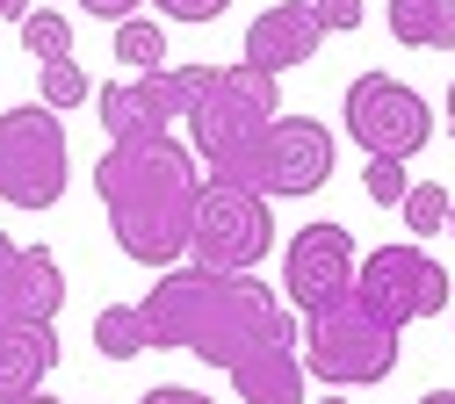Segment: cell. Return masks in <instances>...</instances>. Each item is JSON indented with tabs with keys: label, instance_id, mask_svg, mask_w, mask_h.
Here are the masks:
<instances>
[{
	"label": "cell",
	"instance_id": "7",
	"mask_svg": "<svg viewBox=\"0 0 455 404\" xmlns=\"http://www.w3.org/2000/svg\"><path fill=\"white\" fill-rule=\"evenodd\" d=\"M66 181H73V159H66V123L59 115L44 101L0 115V202L51 210V202H66Z\"/></svg>",
	"mask_w": 455,
	"mask_h": 404
},
{
	"label": "cell",
	"instance_id": "23",
	"mask_svg": "<svg viewBox=\"0 0 455 404\" xmlns=\"http://www.w3.org/2000/svg\"><path fill=\"white\" fill-rule=\"evenodd\" d=\"M311 15L325 36H347V29H362V0H311Z\"/></svg>",
	"mask_w": 455,
	"mask_h": 404
},
{
	"label": "cell",
	"instance_id": "5",
	"mask_svg": "<svg viewBox=\"0 0 455 404\" xmlns=\"http://www.w3.org/2000/svg\"><path fill=\"white\" fill-rule=\"evenodd\" d=\"M275 246V217L267 195L224 181V173H203V195H196V224H188V267L210 274H253V260H267Z\"/></svg>",
	"mask_w": 455,
	"mask_h": 404
},
{
	"label": "cell",
	"instance_id": "18",
	"mask_svg": "<svg viewBox=\"0 0 455 404\" xmlns=\"http://www.w3.org/2000/svg\"><path fill=\"white\" fill-rule=\"evenodd\" d=\"M36 101H44L51 115H66V108L94 101V80L73 66V58H44V73H36Z\"/></svg>",
	"mask_w": 455,
	"mask_h": 404
},
{
	"label": "cell",
	"instance_id": "3",
	"mask_svg": "<svg viewBox=\"0 0 455 404\" xmlns=\"http://www.w3.org/2000/svg\"><path fill=\"white\" fill-rule=\"evenodd\" d=\"M397 346H405V325H390L376 304H362L355 289H339L332 304H318L304 318L297 354H304V376L355 390V383H383L397 368Z\"/></svg>",
	"mask_w": 455,
	"mask_h": 404
},
{
	"label": "cell",
	"instance_id": "33",
	"mask_svg": "<svg viewBox=\"0 0 455 404\" xmlns=\"http://www.w3.org/2000/svg\"><path fill=\"white\" fill-rule=\"evenodd\" d=\"M325 404H347V397H325Z\"/></svg>",
	"mask_w": 455,
	"mask_h": 404
},
{
	"label": "cell",
	"instance_id": "34",
	"mask_svg": "<svg viewBox=\"0 0 455 404\" xmlns=\"http://www.w3.org/2000/svg\"><path fill=\"white\" fill-rule=\"evenodd\" d=\"M51 8H59V0H51Z\"/></svg>",
	"mask_w": 455,
	"mask_h": 404
},
{
	"label": "cell",
	"instance_id": "20",
	"mask_svg": "<svg viewBox=\"0 0 455 404\" xmlns=\"http://www.w3.org/2000/svg\"><path fill=\"white\" fill-rule=\"evenodd\" d=\"M22 44L36 51V66H44V58H73V22H66V8H51V0L29 8V15H22Z\"/></svg>",
	"mask_w": 455,
	"mask_h": 404
},
{
	"label": "cell",
	"instance_id": "24",
	"mask_svg": "<svg viewBox=\"0 0 455 404\" xmlns=\"http://www.w3.org/2000/svg\"><path fill=\"white\" fill-rule=\"evenodd\" d=\"M152 8H159V15H174V22H217L232 0H152Z\"/></svg>",
	"mask_w": 455,
	"mask_h": 404
},
{
	"label": "cell",
	"instance_id": "12",
	"mask_svg": "<svg viewBox=\"0 0 455 404\" xmlns=\"http://www.w3.org/2000/svg\"><path fill=\"white\" fill-rule=\"evenodd\" d=\"M66 311V267L51 246H22L8 267H0V325L8 318H59Z\"/></svg>",
	"mask_w": 455,
	"mask_h": 404
},
{
	"label": "cell",
	"instance_id": "1",
	"mask_svg": "<svg viewBox=\"0 0 455 404\" xmlns=\"http://www.w3.org/2000/svg\"><path fill=\"white\" fill-rule=\"evenodd\" d=\"M145 354L152 346H181V354L210 361L217 376H232L246 404H304V354H297V318L253 274H210V267H166L145 304Z\"/></svg>",
	"mask_w": 455,
	"mask_h": 404
},
{
	"label": "cell",
	"instance_id": "10",
	"mask_svg": "<svg viewBox=\"0 0 455 404\" xmlns=\"http://www.w3.org/2000/svg\"><path fill=\"white\" fill-rule=\"evenodd\" d=\"M355 260H362V246L347 239V224H304L290 239V260H282V289H290L297 318L332 304L339 289H355Z\"/></svg>",
	"mask_w": 455,
	"mask_h": 404
},
{
	"label": "cell",
	"instance_id": "25",
	"mask_svg": "<svg viewBox=\"0 0 455 404\" xmlns=\"http://www.w3.org/2000/svg\"><path fill=\"white\" fill-rule=\"evenodd\" d=\"M80 8H87L94 22H124V15H138V0H80Z\"/></svg>",
	"mask_w": 455,
	"mask_h": 404
},
{
	"label": "cell",
	"instance_id": "15",
	"mask_svg": "<svg viewBox=\"0 0 455 404\" xmlns=\"http://www.w3.org/2000/svg\"><path fill=\"white\" fill-rule=\"evenodd\" d=\"M390 36L419 51H455V0H390Z\"/></svg>",
	"mask_w": 455,
	"mask_h": 404
},
{
	"label": "cell",
	"instance_id": "22",
	"mask_svg": "<svg viewBox=\"0 0 455 404\" xmlns=\"http://www.w3.org/2000/svg\"><path fill=\"white\" fill-rule=\"evenodd\" d=\"M362 188H369L376 210H397L405 188H412V181H405V159H369V166H362Z\"/></svg>",
	"mask_w": 455,
	"mask_h": 404
},
{
	"label": "cell",
	"instance_id": "26",
	"mask_svg": "<svg viewBox=\"0 0 455 404\" xmlns=\"http://www.w3.org/2000/svg\"><path fill=\"white\" fill-rule=\"evenodd\" d=\"M138 404H217V397H203V390H174V383H166V390H145Z\"/></svg>",
	"mask_w": 455,
	"mask_h": 404
},
{
	"label": "cell",
	"instance_id": "17",
	"mask_svg": "<svg viewBox=\"0 0 455 404\" xmlns=\"http://www.w3.org/2000/svg\"><path fill=\"white\" fill-rule=\"evenodd\" d=\"M94 354H108V361H138V354H145L138 304H101V318H94Z\"/></svg>",
	"mask_w": 455,
	"mask_h": 404
},
{
	"label": "cell",
	"instance_id": "9",
	"mask_svg": "<svg viewBox=\"0 0 455 404\" xmlns=\"http://www.w3.org/2000/svg\"><path fill=\"white\" fill-rule=\"evenodd\" d=\"M355 297L376 304L390 325H412V318L448 311V267L397 239V246H376V253L355 260Z\"/></svg>",
	"mask_w": 455,
	"mask_h": 404
},
{
	"label": "cell",
	"instance_id": "27",
	"mask_svg": "<svg viewBox=\"0 0 455 404\" xmlns=\"http://www.w3.org/2000/svg\"><path fill=\"white\" fill-rule=\"evenodd\" d=\"M29 8H36V0H0V22H22Z\"/></svg>",
	"mask_w": 455,
	"mask_h": 404
},
{
	"label": "cell",
	"instance_id": "32",
	"mask_svg": "<svg viewBox=\"0 0 455 404\" xmlns=\"http://www.w3.org/2000/svg\"><path fill=\"white\" fill-rule=\"evenodd\" d=\"M441 231H448V239H455V202H448V224H441Z\"/></svg>",
	"mask_w": 455,
	"mask_h": 404
},
{
	"label": "cell",
	"instance_id": "29",
	"mask_svg": "<svg viewBox=\"0 0 455 404\" xmlns=\"http://www.w3.org/2000/svg\"><path fill=\"white\" fill-rule=\"evenodd\" d=\"M412 404H455V390H427V397H412Z\"/></svg>",
	"mask_w": 455,
	"mask_h": 404
},
{
	"label": "cell",
	"instance_id": "31",
	"mask_svg": "<svg viewBox=\"0 0 455 404\" xmlns=\"http://www.w3.org/2000/svg\"><path fill=\"white\" fill-rule=\"evenodd\" d=\"M15 404H59V397H44V390H36V397H15Z\"/></svg>",
	"mask_w": 455,
	"mask_h": 404
},
{
	"label": "cell",
	"instance_id": "4",
	"mask_svg": "<svg viewBox=\"0 0 455 404\" xmlns=\"http://www.w3.org/2000/svg\"><path fill=\"white\" fill-rule=\"evenodd\" d=\"M282 115V87L275 73H253V66H210V87L196 94L188 108V152L210 166V173H232L239 152Z\"/></svg>",
	"mask_w": 455,
	"mask_h": 404
},
{
	"label": "cell",
	"instance_id": "13",
	"mask_svg": "<svg viewBox=\"0 0 455 404\" xmlns=\"http://www.w3.org/2000/svg\"><path fill=\"white\" fill-rule=\"evenodd\" d=\"M51 368H59V325H44V318H8L0 325V404L36 397Z\"/></svg>",
	"mask_w": 455,
	"mask_h": 404
},
{
	"label": "cell",
	"instance_id": "21",
	"mask_svg": "<svg viewBox=\"0 0 455 404\" xmlns=\"http://www.w3.org/2000/svg\"><path fill=\"white\" fill-rule=\"evenodd\" d=\"M448 202H455V195H448L441 181H412L397 210H405V224H412L419 239H427V231H441V224H448Z\"/></svg>",
	"mask_w": 455,
	"mask_h": 404
},
{
	"label": "cell",
	"instance_id": "28",
	"mask_svg": "<svg viewBox=\"0 0 455 404\" xmlns=\"http://www.w3.org/2000/svg\"><path fill=\"white\" fill-rule=\"evenodd\" d=\"M15 253H22V239H8V231H0V267H8Z\"/></svg>",
	"mask_w": 455,
	"mask_h": 404
},
{
	"label": "cell",
	"instance_id": "2",
	"mask_svg": "<svg viewBox=\"0 0 455 404\" xmlns=\"http://www.w3.org/2000/svg\"><path fill=\"white\" fill-rule=\"evenodd\" d=\"M94 195L108 210L124 260L166 274L188 260V224H196V195H203V159L188 145H174V131L138 138V145H108L94 159Z\"/></svg>",
	"mask_w": 455,
	"mask_h": 404
},
{
	"label": "cell",
	"instance_id": "14",
	"mask_svg": "<svg viewBox=\"0 0 455 404\" xmlns=\"http://www.w3.org/2000/svg\"><path fill=\"white\" fill-rule=\"evenodd\" d=\"M94 115H101L108 145H138V138L174 131V123L159 115V101H152V87H145V80H131V87H101V94H94Z\"/></svg>",
	"mask_w": 455,
	"mask_h": 404
},
{
	"label": "cell",
	"instance_id": "8",
	"mask_svg": "<svg viewBox=\"0 0 455 404\" xmlns=\"http://www.w3.org/2000/svg\"><path fill=\"white\" fill-rule=\"evenodd\" d=\"M347 138L369 159H412V152L434 145V108L405 80L362 73V80H347Z\"/></svg>",
	"mask_w": 455,
	"mask_h": 404
},
{
	"label": "cell",
	"instance_id": "11",
	"mask_svg": "<svg viewBox=\"0 0 455 404\" xmlns=\"http://www.w3.org/2000/svg\"><path fill=\"white\" fill-rule=\"evenodd\" d=\"M318 44H325L318 15L304 8V0H282V8H267V15L246 29V58H239V66H253V73H275V80H282L290 66H311Z\"/></svg>",
	"mask_w": 455,
	"mask_h": 404
},
{
	"label": "cell",
	"instance_id": "30",
	"mask_svg": "<svg viewBox=\"0 0 455 404\" xmlns=\"http://www.w3.org/2000/svg\"><path fill=\"white\" fill-rule=\"evenodd\" d=\"M441 115H448V131H455V80H448V108H441Z\"/></svg>",
	"mask_w": 455,
	"mask_h": 404
},
{
	"label": "cell",
	"instance_id": "16",
	"mask_svg": "<svg viewBox=\"0 0 455 404\" xmlns=\"http://www.w3.org/2000/svg\"><path fill=\"white\" fill-rule=\"evenodd\" d=\"M108 44H116V58L138 66V73H159V66H166V29H159L152 15H124L116 29H108Z\"/></svg>",
	"mask_w": 455,
	"mask_h": 404
},
{
	"label": "cell",
	"instance_id": "19",
	"mask_svg": "<svg viewBox=\"0 0 455 404\" xmlns=\"http://www.w3.org/2000/svg\"><path fill=\"white\" fill-rule=\"evenodd\" d=\"M145 87H152V101H159V115H166V123H174V115H188L196 108V94L210 87V66H174V73H145Z\"/></svg>",
	"mask_w": 455,
	"mask_h": 404
},
{
	"label": "cell",
	"instance_id": "6",
	"mask_svg": "<svg viewBox=\"0 0 455 404\" xmlns=\"http://www.w3.org/2000/svg\"><path fill=\"white\" fill-rule=\"evenodd\" d=\"M224 181H239L253 195H318L332 181V131L318 123V115H275V123L239 152V166L224 173Z\"/></svg>",
	"mask_w": 455,
	"mask_h": 404
}]
</instances>
